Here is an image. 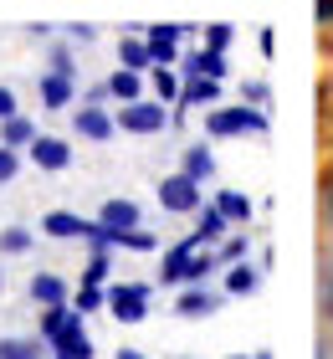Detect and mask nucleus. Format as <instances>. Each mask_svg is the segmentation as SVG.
I'll use <instances>...</instances> for the list:
<instances>
[{"instance_id": "obj_1", "label": "nucleus", "mask_w": 333, "mask_h": 359, "mask_svg": "<svg viewBox=\"0 0 333 359\" xmlns=\"http://www.w3.org/2000/svg\"><path fill=\"white\" fill-rule=\"evenodd\" d=\"M200 247H205V236H200V231H190L185 241H179V247H170V252H164V283H170V287H179V283H205V277L215 272V267H221V257H205V252H200Z\"/></svg>"}, {"instance_id": "obj_2", "label": "nucleus", "mask_w": 333, "mask_h": 359, "mask_svg": "<svg viewBox=\"0 0 333 359\" xmlns=\"http://www.w3.org/2000/svg\"><path fill=\"white\" fill-rule=\"evenodd\" d=\"M205 128H210V139H226V134H266V113L261 108H210V118H205Z\"/></svg>"}, {"instance_id": "obj_3", "label": "nucleus", "mask_w": 333, "mask_h": 359, "mask_svg": "<svg viewBox=\"0 0 333 359\" xmlns=\"http://www.w3.org/2000/svg\"><path fill=\"white\" fill-rule=\"evenodd\" d=\"M108 313L118 323H144L149 318V287L144 283H118L108 287Z\"/></svg>"}, {"instance_id": "obj_4", "label": "nucleus", "mask_w": 333, "mask_h": 359, "mask_svg": "<svg viewBox=\"0 0 333 359\" xmlns=\"http://www.w3.org/2000/svg\"><path fill=\"white\" fill-rule=\"evenodd\" d=\"M170 123V113H164V103H123L118 108V128H128V134H159V128Z\"/></svg>"}, {"instance_id": "obj_5", "label": "nucleus", "mask_w": 333, "mask_h": 359, "mask_svg": "<svg viewBox=\"0 0 333 359\" xmlns=\"http://www.w3.org/2000/svg\"><path fill=\"white\" fill-rule=\"evenodd\" d=\"M159 205H164V210H200V180L185 175V170L170 175V180L159 185Z\"/></svg>"}, {"instance_id": "obj_6", "label": "nucleus", "mask_w": 333, "mask_h": 359, "mask_svg": "<svg viewBox=\"0 0 333 359\" xmlns=\"http://www.w3.org/2000/svg\"><path fill=\"white\" fill-rule=\"evenodd\" d=\"M52 359H93V344H88V334H82V318H72L52 339Z\"/></svg>"}, {"instance_id": "obj_7", "label": "nucleus", "mask_w": 333, "mask_h": 359, "mask_svg": "<svg viewBox=\"0 0 333 359\" xmlns=\"http://www.w3.org/2000/svg\"><path fill=\"white\" fill-rule=\"evenodd\" d=\"M31 159H36L41 170H67V165H72V149H67V139L36 134V139H31Z\"/></svg>"}, {"instance_id": "obj_8", "label": "nucleus", "mask_w": 333, "mask_h": 359, "mask_svg": "<svg viewBox=\"0 0 333 359\" xmlns=\"http://www.w3.org/2000/svg\"><path fill=\"white\" fill-rule=\"evenodd\" d=\"M215 303H221L215 292H205L200 283H190V287L175 298V313H179V318H205V313H215Z\"/></svg>"}, {"instance_id": "obj_9", "label": "nucleus", "mask_w": 333, "mask_h": 359, "mask_svg": "<svg viewBox=\"0 0 333 359\" xmlns=\"http://www.w3.org/2000/svg\"><path fill=\"white\" fill-rule=\"evenodd\" d=\"M185 77H215V83H221V77H226V52H215V46H205V52H185Z\"/></svg>"}, {"instance_id": "obj_10", "label": "nucleus", "mask_w": 333, "mask_h": 359, "mask_svg": "<svg viewBox=\"0 0 333 359\" xmlns=\"http://www.w3.org/2000/svg\"><path fill=\"white\" fill-rule=\"evenodd\" d=\"M113 128H118V118H108L97 103H88V108H77V134L82 139H108Z\"/></svg>"}, {"instance_id": "obj_11", "label": "nucleus", "mask_w": 333, "mask_h": 359, "mask_svg": "<svg viewBox=\"0 0 333 359\" xmlns=\"http://www.w3.org/2000/svg\"><path fill=\"white\" fill-rule=\"evenodd\" d=\"M41 231H46V236H57V241H67V236H88V231H93V221L72 216V210H52V216L41 221Z\"/></svg>"}, {"instance_id": "obj_12", "label": "nucleus", "mask_w": 333, "mask_h": 359, "mask_svg": "<svg viewBox=\"0 0 333 359\" xmlns=\"http://www.w3.org/2000/svg\"><path fill=\"white\" fill-rule=\"evenodd\" d=\"M97 221H103L108 231H133V226H139V205H133V201H103Z\"/></svg>"}, {"instance_id": "obj_13", "label": "nucleus", "mask_w": 333, "mask_h": 359, "mask_svg": "<svg viewBox=\"0 0 333 359\" xmlns=\"http://www.w3.org/2000/svg\"><path fill=\"white\" fill-rule=\"evenodd\" d=\"M31 298H36L41 308H52V303H67V283L57 272H36L31 277Z\"/></svg>"}, {"instance_id": "obj_14", "label": "nucleus", "mask_w": 333, "mask_h": 359, "mask_svg": "<svg viewBox=\"0 0 333 359\" xmlns=\"http://www.w3.org/2000/svg\"><path fill=\"white\" fill-rule=\"evenodd\" d=\"M31 139H36V123L21 118V113L0 123V144H6V149H31Z\"/></svg>"}, {"instance_id": "obj_15", "label": "nucleus", "mask_w": 333, "mask_h": 359, "mask_svg": "<svg viewBox=\"0 0 333 359\" xmlns=\"http://www.w3.org/2000/svg\"><path fill=\"white\" fill-rule=\"evenodd\" d=\"M41 103H46V108H67V103H72V77L46 72V77H41Z\"/></svg>"}, {"instance_id": "obj_16", "label": "nucleus", "mask_w": 333, "mask_h": 359, "mask_svg": "<svg viewBox=\"0 0 333 359\" xmlns=\"http://www.w3.org/2000/svg\"><path fill=\"white\" fill-rule=\"evenodd\" d=\"M118 62H123L128 72L154 67V57H149V41H139V36H123V41H118Z\"/></svg>"}, {"instance_id": "obj_17", "label": "nucleus", "mask_w": 333, "mask_h": 359, "mask_svg": "<svg viewBox=\"0 0 333 359\" xmlns=\"http://www.w3.org/2000/svg\"><path fill=\"white\" fill-rule=\"evenodd\" d=\"M257 283H261V272H257V267H246V262H231V272H226V292L246 298V292H257Z\"/></svg>"}, {"instance_id": "obj_18", "label": "nucleus", "mask_w": 333, "mask_h": 359, "mask_svg": "<svg viewBox=\"0 0 333 359\" xmlns=\"http://www.w3.org/2000/svg\"><path fill=\"white\" fill-rule=\"evenodd\" d=\"M221 88H215V77H185V93H179V103H215Z\"/></svg>"}, {"instance_id": "obj_19", "label": "nucleus", "mask_w": 333, "mask_h": 359, "mask_svg": "<svg viewBox=\"0 0 333 359\" xmlns=\"http://www.w3.org/2000/svg\"><path fill=\"white\" fill-rule=\"evenodd\" d=\"M139 77H144V72H128V67L113 72V77H108V93L118 97V103H139Z\"/></svg>"}, {"instance_id": "obj_20", "label": "nucleus", "mask_w": 333, "mask_h": 359, "mask_svg": "<svg viewBox=\"0 0 333 359\" xmlns=\"http://www.w3.org/2000/svg\"><path fill=\"white\" fill-rule=\"evenodd\" d=\"M185 175H195V180H210L215 175V159H210L205 144H190V149H185Z\"/></svg>"}, {"instance_id": "obj_21", "label": "nucleus", "mask_w": 333, "mask_h": 359, "mask_svg": "<svg viewBox=\"0 0 333 359\" xmlns=\"http://www.w3.org/2000/svg\"><path fill=\"white\" fill-rule=\"evenodd\" d=\"M215 205H221L226 221H246V216H252V201H246V195H236V190H221V195H215Z\"/></svg>"}, {"instance_id": "obj_22", "label": "nucleus", "mask_w": 333, "mask_h": 359, "mask_svg": "<svg viewBox=\"0 0 333 359\" xmlns=\"http://www.w3.org/2000/svg\"><path fill=\"white\" fill-rule=\"evenodd\" d=\"M108 272H113L108 252H93V257H88V272H82V287H103V283H108Z\"/></svg>"}, {"instance_id": "obj_23", "label": "nucleus", "mask_w": 333, "mask_h": 359, "mask_svg": "<svg viewBox=\"0 0 333 359\" xmlns=\"http://www.w3.org/2000/svg\"><path fill=\"white\" fill-rule=\"evenodd\" d=\"M0 359H41L36 339H0Z\"/></svg>"}, {"instance_id": "obj_24", "label": "nucleus", "mask_w": 333, "mask_h": 359, "mask_svg": "<svg viewBox=\"0 0 333 359\" xmlns=\"http://www.w3.org/2000/svg\"><path fill=\"white\" fill-rule=\"evenodd\" d=\"M318 308H323V318L333 323V257L323 262V277H318Z\"/></svg>"}, {"instance_id": "obj_25", "label": "nucleus", "mask_w": 333, "mask_h": 359, "mask_svg": "<svg viewBox=\"0 0 333 359\" xmlns=\"http://www.w3.org/2000/svg\"><path fill=\"white\" fill-rule=\"evenodd\" d=\"M195 231H200V236H205V241H215V236H221V231H226V216H221V205H210V210H200V226H195Z\"/></svg>"}, {"instance_id": "obj_26", "label": "nucleus", "mask_w": 333, "mask_h": 359, "mask_svg": "<svg viewBox=\"0 0 333 359\" xmlns=\"http://www.w3.org/2000/svg\"><path fill=\"white\" fill-rule=\"evenodd\" d=\"M72 308H77V313H97V308H108V292L103 287H82L72 298Z\"/></svg>"}, {"instance_id": "obj_27", "label": "nucleus", "mask_w": 333, "mask_h": 359, "mask_svg": "<svg viewBox=\"0 0 333 359\" xmlns=\"http://www.w3.org/2000/svg\"><path fill=\"white\" fill-rule=\"evenodd\" d=\"M0 252H6V257H15V252H31V231H21V226L0 231Z\"/></svg>"}, {"instance_id": "obj_28", "label": "nucleus", "mask_w": 333, "mask_h": 359, "mask_svg": "<svg viewBox=\"0 0 333 359\" xmlns=\"http://www.w3.org/2000/svg\"><path fill=\"white\" fill-rule=\"evenodd\" d=\"M154 93H159V103H170V97H179V77L170 67H154Z\"/></svg>"}, {"instance_id": "obj_29", "label": "nucleus", "mask_w": 333, "mask_h": 359, "mask_svg": "<svg viewBox=\"0 0 333 359\" xmlns=\"http://www.w3.org/2000/svg\"><path fill=\"white\" fill-rule=\"evenodd\" d=\"M231 36H236V26H226V21L205 26V46H215V52H226V46H231Z\"/></svg>"}, {"instance_id": "obj_30", "label": "nucleus", "mask_w": 333, "mask_h": 359, "mask_svg": "<svg viewBox=\"0 0 333 359\" xmlns=\"http://www.w3.org/2000/svg\"><path fill=\"white\" fill-rule=\"evenodd\" d=\"M149 41V36H144ZM175 46L179 41H149V57H154V67H170V62H175Z\"/></svg>"}, {"instance_id": "obj_31", "label": "nucleus", "mask_w": 333, "mask_h": 359, "mask_svg": "<svg viewBox=\"0 0 333 359\" xmlns=\"http://www.w3.org/2000/svg\"><path fill=\"white\" fill-rule=\"evenodd\" d=\"M144 36L149 41H179V36H185V26H170V21H164V26H144Z\"/></svg>"}, {"instance_id": "obj_32", "label": "nucleus", "mask_w": 333, "mask_h": 359, "mask_svg": "<svg viewBox=\"0 0 333 359\" xmlns=\"http://www.w3.org/2000/svg\"><path fill=\"white\" fill-rule=\"evenodd\" d=\"M246 257V236H231L226 247H221V267H231V262H241Z\"/></svg>"}, {"instance_id": "obj_33", "label": "nucleus", "mask_w": 333, "mask_h": 359, "mask_svg": "<svg viewBox=\"0 0 333 359\" xmlns=\"http://www.w3.org/2000/svg\"><path fill=\"white\" fill-rule=\"evenodd\" d=\"M241 93H246V103H252V108H261V103H272V88H266V83H246Z\"/></svg>"}, {"instance_id": "obj_34", "label": "nucleus", "mask_w": 333, "mask_h": 359, "mask_svg": "<svg viewBox=\"0 0 333 359\" xmlns=\"http://www.w3.org/2000/svg\"><path fill=\"white\" fill-rule=\"evenodd\" d=\"M52 72H62V77H72L77 67H72V52L67 46H52Z\"/></svg>"}, {"instance_id": "obj_35", "label": "nucleus", "mask_w": 333, "mask_h": 359, "mask_svg": "<svg viewBox=\"0 0 333 359\" xmlns=\"http://www.w3.org/2000/svg\"><path fill=\"white\" fill-rule=\"evenodd\" d=\"M15 165H21V159H15V149H6V144H0V185H6V180H15Z\"/></svg>"}, {"instance_id": "obj_36", "label": "nucleus", "mask_w": 333, "mask_h": 359, "mask_svg": "<svg viewBox=\"0 0 333 359\" xmlns=\"http://www.w3.org/2000/svg\"><path fill=\"white\" fill-rule=\"evenodd\" d=\"M15 113H21V108H15V93H11V88H0V123L15 118Z\"/></svg>"}, {"instance_id": "obj_37", "label": "nucleus", "mask_w": 333, "mask_h": 359, "mask_svg": "<svg viewBox=\"0 0 333 359\" xmlns=\"http://www.w3.org/2000/svg\"><path fill=\"white\" fill-rule=\"evenodd\" d=\"M318 21H333V0H318Z\"/></svg>"}, {"instance_id": "obj_38", "label": "nucleus", "mask_w": 333, "mask_h": 359, "mask_svg": "<svg viewBox=\"0 0 333 359\" xmlns=\"http://www.w3.org/2000/svg\"><path fill=\"white\" fill-rule=\"evenodd\" d=\"M118 359H149V354H139V349H118Z\"/></svg>"}, {"instance_id": "obj_39", "label": "nucleus", "mask_w": 333, "mask_h": 359, "mask_svg": "<svg viewBox=\"0 0 333 359\" xmlns=\"http://www.w3.org/2000/svg\"><path fill=\"white\" fill-rule=\"evenodd\" d=\"M328 205H333V175H328Z\"/></svg>"}]
</instances>
